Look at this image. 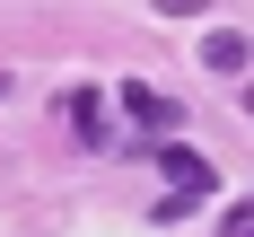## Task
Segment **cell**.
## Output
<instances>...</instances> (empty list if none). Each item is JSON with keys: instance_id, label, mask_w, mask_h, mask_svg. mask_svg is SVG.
<instances>
[{"instance_id": "cell-1", "label": "cell", "mask_w": 254, "mask_h": 237, "mask_svg": "<svg viewBox=\"0 0 254 237\" xmlns=\"http://www.w3.org/2000/svg\"><path fill=\"white\" fill-rule=\"evenodd\" d=\"M114 105H123V114H131L140 132H158V141H167V132L184 123V105H176V97H158L149 79H123V88H114Z\"/></svg>"}, {"instance_id": "cell-2", "label": "cell", "mask_w": 254, "mask_h": 237, "mask_svg": "<svg viewBox=\"0 0 254 237\" xmlns=\"http://www.w3.org/2000/svg\"><path fill=\"white\" fill-rule=\"evenodd\" d=\"M158 176H167V184H184V202H202L210 184H219V176H210V158H202V150H184L176 132L158 141Z\"/></svg>"}, {"instance_id": "cell-3", "label": "cell", "mask_w": 254, "mask_h": 237, "mask_svg": "<svg viewBox=\"0 0 254 237\" xmlns=\"http://www.w3.org/2000/svg\"><path fill=\"white\" fill-rule=\"evenodd\" d=\"M62 114H70V132L88 141V150H114V114H105L97 88H70V97H62Z\"/></svg>"}, {"instance_id": "cell-4", "label": "cell", "mask_w": 254, "mask_h": 237, "mask_svg": "<svg viewBox=\"0 0 254 237\" xmlns=\"http://www.w3.org/2000/svg\"><path fill=\"white\" fill-rule=\"evenodd\" d=\"M193 53H202V71H219V79H237V71L254 62V35H237V26H210V35H202Z\"/></svg>"}, {"instance_id": "cell-5", "label": "cell", "mask_w": 254, "mask_h": 237, "mask_svg": "<svg viewBox=\"0 0 254 237\" xmlns=\"http://www.w3.org/2000/svg\"><path fill=\"white\" fill-rule=\"evenodd\" d=\"M210 0H158V18H202Z\"/></svg>"}, {"instance_id": "cell-6", "label": "cell", "mask_w": 254, "mask_h": 237, "mask_svg": "<svg viewBox=\"0 0 254 237\" xmlns=\"http://www.w3.org/2000/svg\"><path fill=\"white\" fill-rule=\"evenodd\" d=\"M219 237H254V220H237V229H219Z\"/></svg>"}, {"instance_id": "cell-7", "label": "cell", "mask_w": 254, "mask_h": 237, "mask_svg": "<svg viewBox=\"0 0 254 237\" xmlns=\"http://www.w3.org/2000/svg\"><path fill=\"white\" fill-rule=\"evenodd\" d=\"M0 97H9V71H0Z\"/></svg>"}, {"instance_id": "cell-8", "label": "cell", "mask_w": 254, "mask_h": 237, "mask_svg": "<svg viewBox=\"0 0 254 237\" xmlns=\"http://www.w3.org/2000/svg\"><path fill=\"white\" fill-rule=\"evenodd\" d=\"M246 114H254V88H246Z\"/></svg>"}]
</instances>
